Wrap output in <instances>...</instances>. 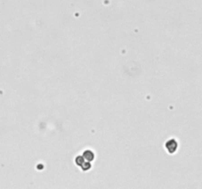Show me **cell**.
I'll return each instance as SVG.
<instances>
[{
  "label": "cell",
  "instance_id": "obj_4",
  "mask_svg": "<svg viewBox=\"0 0 202 189\" xmlns=\"http://www.w3.org/2000/svg\"><path fill=\"white\" fill-rule=\"evenodd\" d=\"M90 168H91V163H85L83 166H82V170H90Z\"/></svg>",
  "mask_w": 202,
  "mask_h": 189
},
{
  "label": "cell",
  "instance_id": "obj_2",
  "mask_svg": "<svg viewBox=\"0 0 202 189\" xmlns=\"http://www.w3.org/2000/svg\"><path fill=\"white\" fill-rule=\"evenodd\" d=\"M84 158L85 160H87L88 161H91L94 160L95 156H94V153L92 151H86L84 152Z\"/></svg>",
  "mask_w": 202,
  "mask_h": 189
},
{
  "label": "cell",
  "instance_id": "obj_1",
  "mask_svg": "<svg viewBox=\"0 0 202 189\" xmlns=\"http://www.w3.org/2000/svg\"><path fill=\"white\" fill-rule=\"evenodd\" d=\"M167 149L169 150V152H171V153H173V152L176 151V141H169L168 143H167Z\"/></svg>",
  "mask_w": 202,
  "mask_h": 189
},
{
  "label": "cell",
  "instance_id": "obj_3",
  "mask_svg": "<svg viewBox=\"0 0 202 189\" xmlns=\"http://www.w3.org/2000/svg\"><path fill=\"white\" fill-rule=\"evenodd\" d=\"M84 159L85 158H83V157H77L76 158V163L78 166H82L85 163V161H84Z\"/></svg>",
  "mask_w": 202,
  "mask_h": 189
}]
</instances>
